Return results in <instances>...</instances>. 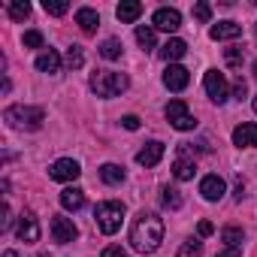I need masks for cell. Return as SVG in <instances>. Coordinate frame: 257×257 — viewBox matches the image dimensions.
Segmentation results:
<instances>
[{"instance_id": "cell-1", "label": "cell", "mask_w": 257, "mask_h": 257, "mask_svg": "<svg viewBox=\"0 0 257 257\" xmlns=\"http://www.w3.org/2000/svg\"><path fill=\"white\" fill-rule=\"evenodd\" d=\"M161 242H164V221L155 212H140L131 227V245L140 254H152V251H158Z\"/></svg>"}, {"instance_id": "cell-2", "label": "cell", "mask_w": 257, "mask_h": 257, "mask_svg": "<svg viewBox=\"0 0 257 257\" xmlns=\"http://www.w3.org/2000/svg\"><path fill=\"white\" fill-rule=\"evenodd\" d=\"M4 118L16 131H40L43 121H46V112L40 106H10L4 112Z\"/></svg>"}, {"instance_id": "cell-3", "label": "cell", "mask_w": 257, "mask_h": 257, "mask_svg": "<svg viewBox=\"0 0 257 257\" xmlns=\"http://www.w3.org/2000/svg\"><path fill=\"white\" fill-rule=\"evenodd\" d=\"M127 85H131V79H127L124 73H112V70H97L91 76V91L97 97H118L127 91Z\"/></svg>"}, {"instance_id": "cell-4", "label": "cell", "mask_w": 257, "mask_h": 257, "mask_svg": "<svg viewBox=\"0 0 257 257\" xmlns=\"http://www.w3.org/2000/svg\"><path fill=\"white\" fill-rule=\"evenodd\" d=\"M94 221H97L100 233H106V236L118 233V230H121V221H124V203H118V200L97 203V209H94Z\"/></svg>"}, {"instance_id": "cell-5", "label": "cell", "mask_w": 257, "mask_h": 257, "mask_svg": "<svg viewBox=\"0 0 257 257\" xmlns=\"http://www.w3.org/2000/svg\"><path fill=\"white\" fill-rule=\"evenodd\" d=\"M164 112H167V121L176 127V131H194L197 121H194V115L188 112V103H185V100H170Z\"/></svg>"}, {"instance_id": "cell-6", "label": "cell", "mask_w": 257, "mask_h": 257, "mask_svg": "<svg viewBox=\"0 0 257 257\" xmlns=\"http://www.w3.org/2000/svg\"><path fill=\"white\" fill-rule=\"evenodd\" d=\"M203 85H206L209 100H215L218 106H221V103H227V97H230V91H227V79H224L218 70H209V73L203 76Z\"/></svg>"}, {"instance_id": "cell-7", "label": "cell", "mask_w": 257, "mask_h": 257, "mask_svg": "<svg viewBox=\"0 0 257 257\" xmlns=\"http://www.w3.org/2000/svg\"><path fill=\"white\" fill-rule=\"evenodd\" d=\"M49 176H52L55 182H76V179L82 176V167H79L73 158H61V161H55V164L49 167Z\"/></svg>"}, {"instance_id": "cell-8", "label": "cell", "mask_w": 257, "mask_h": 257, "mask_svg": "<svg viewBox=\"0 0 257 257\" xmlns=\"http://www.w3.org/2000/svg\"><path fill=\"white\" fill-rule=\"evenodd\" d=\"M52 239L55 242H61V245H67V242H73L76 236H79V230H76V224L70 221V218H64V215H52Z\"/></svg>"}, {"instance_id": "cell-9", "label": "cell", "mask_w": 257, "mask_h": 257, "mask_svg": "<svg viewBox=\"0 0 257 257\" xmlns=\"http://www.w3.org/2000/svg\"><path fill=\"white\" fill-rule=\"evenodd\" d=\"M16 236L22 242H37L40 239V218L34 212H22L19 218V227H16Z\"/></svg>"}, {"instance_id": "cell-10", "label": "cell", "mask_w": 257, "mask_h": 257, "mask_svg": "<svg viewBox=\"0 0 257 257\" xmlns=\"http://www.w3.org/2000/svg\"><path fill=\"white\" fill-rule=\"evenodd\" d=\"M152 22H155V28H161V31H167V34H176V31L182 28V16H179V10H173V7H161Z\"/></svg>"}, {"instance_id": "cell-11", "label": "cell", "mask_w": 257, "mask_h": 257, "mask_svg": "<svg viewBox=\"0 0 257 257\" xmlns=\"http://www.w3.org/2000/svg\"><path fill=\"white\" fill-rule=\"evenodd\" d=\"M188 82H191V73H188L182 64H170V67L164 70V85H167L170 91H185Z\"/></svg>"}, {"instance_id": "cell-12", "label": "cell", "mask_w": 257, "mask_h": 257, "mask_svg": "<svg viewBox=\"0 0 257 257\" xmlns=\"http://www.w3.org/2000/svg\"><path fill=\"white\" fill-rule=\"evenodd\" d=\"M161 158H164V143H158V140L146 143V146L137 152V164H140V167H158Z\"/></svg>"}, {"instance_id": "cell-13", "label": "cell", "mask_w": 257, "mask_h": 257, "mask_svg": "<svg viewBox=\"0 0 257 257\" xmlns=\"http://www.w3.org/2000/svg\"><path fill=\"white\" fill-rule=\"evenodd\" d=\"M233 146H239V149H254V146H257V124H251V121L239 124L236 131H233Z\"/></svg>"}, {"instance_id": "cell-14", "label": "cell", "mask_w": 257, "mask_h": 257, "mask_svg": "<svg viewBox=\"0 0 257 257\" xmlns=\"http://www.w3.org/2000/svg\"><path fill=\"white\" fill-rule=\"evenodd\" d=\"M194 173H197V164H194V158H188V146H182V155L173 164V176L179 182H188V179H194Z\"/></svg>"}, {"instance_id": "cell-15", "label": "cell", "mask_w": 257, "mask_h": 257, "mask_svg": "<svg viewBox=\"0 0 257 257\" xmlns=\"http://www.w3.org/2000/svg\"><path fill=\"white\" fill-rule=\"evenodd\" d=\"M224 191H227V185H224V179H221V176H206V179L200 182V194H203L209 203L221 200V197H224Z\"/></svg>"}, {"instance_id": "cell-16", "label": "cell", "mask_w": 257, "mask_h": 257, "mask_svg": "<svg viewBox=\"0 0 257 257\" xmlns=\"http://www.w3.org/2000/svg\"><path fill=\"white\" fill-rule=\"evenodd\" d=\"M185 55H188V43L179 40V37H173V40H167V43L161 46V58H164L167 64H173V61H179V58H185Z\"/></svg>"}, {"instance_id": "cell-17", "label": "cell", "mask_w": 257, "mask_h": 257, "mask_svg": "<svg viewBox=\"0 0 257 257\" xmlns=\"http://www.w3.org/2000/svg\"><path fill=\"white\" fill-rule=\"evenodd\" d=\"M209 37L212 40H236V37H242V25H236V22H218V25H212Z\"/></svg>"}, {"instance_id": "cell-18", "label": "cell", "mask_w": 257, "mask_h": 257, "mask_svg": "<svg viewBox=\"0 0 257 257\" xmlns=\"http://www.w3.org/2000/svg\"><path fill=\"white\" fill-rule=\"evenodd\" d=\"M115 16H118V22L131 25V22H137V19L143 16V4H137V0H124V4H118Z\"/></svg>"}, {"instance_id": "cell-19", "label": "cell", "mask_w": 257, "mask_h": 257, "mask_svg": "<svg viewBox=\"0 0 257 257\" xmlns=\"http://www.w3.org/2000/svg\"><path fill=\"white\" fill-rule=\"evenodd\" d=\"M61 206H64L67 212H79V209L85 206V191H79V188H64V191H61Z\"/></svg>"}, {"instance_id": "cell-20", "label": "cell", "mask_w": 257, "mask_h": 257, "mask_svg": "<svg viewBox=\"0 0 257 257\" xmlns=\"http://www.w3.org/2000/svg\"><path fill=\"white\" fill-rule=\"evenodd\" d=\"M37 70H40V73H49V76L61 73V58H58V52H55V49L43 52V55L37 58Z\"/></svg>"}, {"instance_id": "cell-21", "label": "cell", "mask_w": 257, "mask_h": 257, "mask_svg": "<svg viewBox=\"0 0 257 257\" xmlns=\"http://www.w3.org/2000/svg\"><path fill=\"white\" fill-rule=\"evenodd\" d=\"M76 25L85 31V34H94L97 28H100V16L94 13V10H88V7H82L79 13H76Z\"/></svg>"}, {"instance_id": "cell-22", "label": "cell", "mask_w": 257, "mask_h": 257, "mask_svg": "<svg viewBox=\"0 0 257 257\" xmlns=\"http://www.w3.org/2000/svg\"><path fill=\"white\" fill-rule=\"evenodd\" d=\"M100 179H103L106 185H121V182H124V170H121L118 164H103V167H100Z\"/></svg>"}, {"instance_id": "cell-23", "label": "cell", "mask_w": 257, "mask_h": 257, "mask_svg": "<svg viewBox=\"0 0 257 257\" xmlns=\"http://www.w3.org/2000/svg\"><path fill=\"white\" fill-rule=\"evenodd\" d=\"M100 55L106 58V61H118L121 58V40H103V46H100Z\"/></svg>"}, {"instance_id": "cell-24", "label": "cell", "mask_w": 257, "mask_h": 257, "mask_svg": "<svg viewBox=\"0 0 257 257\" xmlns=\"http://www.w3.org/2000/svg\"><path fill=\"white\" fill-rule=\"evenodd\" d=\"M7 10H10L13 22H25V19L31 16V4H28V0H13V4H10Z\"/></svg>"}, {"instance_id": "cell-25", "label": "cell", "mask_w": 257, "mask_h": 257, "mask_svg": "<svg viewBox=\"0 0 257 257\" xmlns=\"http://www.w3.org/2000/svg\"><path fill=\"white\" fill-rule=\"evenodd\" d=\"M137 43L149 52V49H155V28H149V25H140L137 28Z\"/></svg>"}, {"instance_id": "cell-26", "label": "cell", "mask_w": 257, "mask_h": 257, "mask_svg": "<svg viewBox=\"0 0 257 257\" xmlns=\"http://www.w3.org/2000/svg\"><path fill=\"white\" fill-rule=\"evenodd\" d=\"M161 203H164L167 209H182V194H179L176 188H170V185H167V188L161 191Z\"/></svg>"}, {"instance_id": "cell-27", "label": "cell", "mask_w": 257, "mask_h": 257, "mask_svg": "<svg viewBox=\"0 0 257 257\" xmlns=\"http://www.w3.org/2000/svg\"><path fill=\"white\" fill-rule=\"evenodd\" d=\"M221 239H224L230 248H239V245H242V239H245V233H242L239 227H224V230H221Z\"/></svg>"}, {"instance_id": "cell-28", "label": "cell", "mask_w": 257, "mask_h": 257, "mask_svg": "<svg viewBox=\"0 0 257 257\" xmlns=\"http://www.w3.org/2000/svg\"><path fill=\"white\" fill-rule=\"evenodd\" d=\"M82 64H85L82 46H70V49H67V67H70V70H79Z\"/></svg>"}, {"instance_id": "cell-29", "label": "cell", "mask_w": 257, "mask_h": 257, "mask_svg": "<svg viewBox=\"0 0 257 257\" xmlns=\"http://www.w3.org/2000/svg\"><path fill=\"white\" fill-rule=\"evenodd\" d=\"M200 254H203V242L200 239H191V242H185L179 248V257H200Z\"/></svg>"}, {"instance_id": "cell-30", "label": "cell", "mask_w": 257, "mask_h": 257, "mask_svg": "<svg viewBox=\"0 0 257 257\" xmlns=\"http://www.w3.org/2000/svg\"><path fill=\"white\" fill-rule=\"evenodd\" d=\"M43 10H46L49 16H64V13L70 10V4H67V0H46Z\"/></svg>"}, {"instance_id": "cell-31", "label": "cell", "mask_w": 257, "mask_h": 257, "mask_svg": "<svg viewBox=\"0 0 257 257\" xmlns=\"http://www.w3.org/2000/svg\"><path fill=\"white\" fill-rule=\"evenodd\" d=\"M224 61H227V67L239 70V67H242V49H236V46L227 49V52H224Z\"/></svg>"}, {"instance_id": "cell-32", "label": "cell", "mask_w": 257, "mask_h": 257, "mask_svg": "<svg viewBox=\"0 0 257 257\" xmlns=\"http://www.w3.org/2000/svg\"><path fill=\"white\" fill-rule=\"evenodd\" d=\"M194 19H197V22H209V19H212V7H209V4H197V7H194Z\"/></svg>"}, {"instance_id": "cell-33", "label": "cell", "mask_w": 257, "mask_h": 257, "mask_svg": "<svg viewBox=\"0 0 257 257\" xmlns=\"http://www.w3.org/2000/svg\"><path fill=\"white\" fill-rule=\"evenodd\" d=\"M25 46H28V49H40V46H43V34H40V31H28V34H25Z\"/></svg>"}, {"instance_id": "cell-34", "label": "cell", "mask_w": 257, "mask_h": 257, "mask_svg": "<svg viewBox=\"0 0 257 257\" xmlns=\"http://www.w3.org/2000/svg\"><path fill=\"white\" fill-rule=\"evenodd\" d=\"M233 94H236V100H245V97H248V85H245V79H242V76L233 82Z\"/></svg>"}, {"instance_id": "cell-35", "label": "cell", "mask_w": 257, "mask_h": 257, "mask_svg": "<svg viewBox=\"0 0 257 257\" xmlns=\"http://www.w3.org/2000/svg\"><path fill=\"white\" fill-rule=\"evenodd\" d=\"M121 127H127V131H137V127H140V118H137V115H124V118H121Z\"/></svg>"}, {"instance_id": "cell-36", "label": "cell", "mask_w": 257, "mask_h": 257, "mask_svg": "<svg viewBox=\"0 0 257 257\" xmlns=\"http://www.w3.org/2000/svg\"><path fill=\"white\" fill-rule=\"evenodd\" d=\"M100 257H124V248L121 245H109V248H103Z\"/></svg>"}, {"instance_id": "cell-37", "label": "cell", "mask_w": 257, "mask_h": 257, "mask_svg": "<svg viewBox=\"0 0 257 257\" xmlns=\"http://www.w3.org/2000/svg\"><path fill=\"white\" fill-rule=\"evenodd\" d=\"M10 224H13V212H10V206H4V218H0V230H10Z\"/></svg>"}, {"instance_id": "cell-38", "label": "cell", "mask_w": 257, "mask_h": 257, "mask_svg": "<svg viewBox=\"0 0 257 257\" xmlns=\"http://www.w3.org/2000/svg\"><path fill=\"white\" fill-rule=\"evenodd\" d=\"M197 230H200V236H212V233H215L212 221H200V224H197Z\"/></svg>"}, {"instance_id": "cell-39", "label": "cell", "mask_w": 257, "mask_h": 257, "mask_svg": "<svg viewBox=\"0 0 257 257\" xmlns=\"http://www.w3.org/2000/svg\"><path fill=\"white\" fill-rule=\"evenodd\" d=\"M242 194H245V185L239 182V185H236V194H233V197H236V200H242Z\"/></svg>"}, {"instance_id": "cell-40", "label": "cell", "mask_w": 257, "mask_h": 257, "mask_svg": "<svg viewBox=\"0 0 257 257\" xmlns=\"http://www.w3.org/2000/svg\"><path fill=\"white\" fill-rule=\"evenodd\" d=\"M218 257H239V254H236V248H230V251H221Z\"/></svg>"}, {"instance_id": "cell-41", "label": "cell", "mask_w": 257, "mask_h": 257, "mask_svg": "<svg viewBox=\"0 0 257 257\" xmlns=\"http://www.w3.org/2000/svg\"><path fill=\"white\" fill-rule=\"evenodd\" d=\"M4 257H19V254H16V251H7V254H4Z\"/></svg>"}, {"instance_id": "cell-42", "label": "cell", "mask_w": 257, "mask_h": 257, "mask_svg": "<svg viewBox=\"0 0 257 257\" xmlns=\"http://www.w3.org/2000/svg\"><path fill=\"white\" fill-rule=\"evenodd\" d=\"M254 79H257V61H254Z\"/></svg>"}, {"instance_id": "cell-43", "label": "cell", "mask_w": 257, "mask_h": 257, "mask_svg": "<svg viewBox=\"0 0 257 257\" xmlns=\"http://www.w3.org/2000/svg\"><path fill=\"white\" fill-rule=\"evenodd\" d=\"M40 257H52V254H46V251H43V254H40Z\"/></svg>"}, {"instance_id": "cell-44", "label": "cell", "mask_w": 257, "mask_h": 257, "mask_svg": "<svg viewBox=\"0 0 257 257\" xmlns=\"http://www.w3.org/2000/svg\"><path fill=\"white\" fill-rule=\"evenodd\" d=\"M254 112H257V97H254Z\"/></svg>"}]
</instances>
